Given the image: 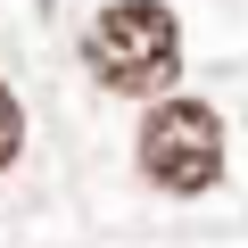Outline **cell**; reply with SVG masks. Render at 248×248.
Here are the masks:
<instances>
[{"label": "cell", "mask_w": 248, "mask_h": 248, "mask_svg": "<svg viewBox=\"0 0 248 248\" xmlns=\"http://www.w3.org/2000/svg\"><path fill=\"white\" fill-rule=\"evenodd\" d=\"M25 149V108L9 99V83H0V174H9V157Z\"/></svg>", "instance_id": "3"}, {"label": "cell", "mask_w": 248, "mask_h": 248, "mask_svg": "<svg viewBox=\"0 0 248 248\" xmlns=\"http://www.w3.org/2000/svg\"><path fill=\"white\" fill-rule=\"evenodd\" d=\"M83 58L108 91L141 99V91H166L174 83V58H182V33H174V9L166 0H108V9L83 25Z\"/></svg>", "instance_id": "1"}, {"label": "cell", "mask_w": 248, "mask_h": 248, "mask_svg": "<svg viewBox=\"0 0 248 248\" xmlns=\"http://www.w3.org/2000/svg\"><path fill=\"white\" fill-rule=\"evenodd\" d=\"M141 174L157 190H207L223 174V124L207 99H166L141 124Z\"/></svg>", "instance_id": "2"}]
</instances>
